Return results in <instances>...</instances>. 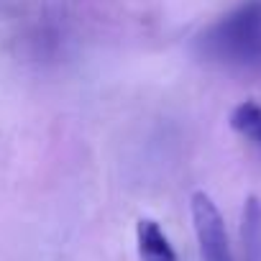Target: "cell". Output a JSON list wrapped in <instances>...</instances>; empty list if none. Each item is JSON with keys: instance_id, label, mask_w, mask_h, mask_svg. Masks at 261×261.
I'll use <instances>...</instances> for the list:
<instances>
[{"instance_id": "6da1fadb", "label": "cell", "mask_w": 261, "mask_h": 261, "mask_svg": "<svg viewBox=\"0 0 261 261\" xmlns=\"http://www.w3.org/2000/svg\"><path fill=\"white\" fill-rule=\"evenodd\" d=\"M197 46L215 64L261 72V0H246L218 18L202 31Z\"/></svg>"}, {"instance_id": "7a4b0ae2", "label": "cell", "mask_w": 261, "mask_h": 261, "mask_svg": "<svg viewBox=\"0 0 261 261\" xmlns=\"http://www.w3.org/2000/svg\"><path fill=\"white\" fill-rule=\"evenodd\" d=\"M190 207H192V223H195L202 261H233L225 223L215 202L205 192H195L190 200Z\"/></svg>"}, {"instance_id": "3957f363", "label": "cell", "mask_w": 261, "mask_h": 261, "mask_svg": "<svg viewBox=\"0 0 261 261\" xmlns=\"http://www.w3.org/2000/svg\"><path fill=\"white\" fill-rule=\"evenodd\" d=\"M136 243L141 261H177V251L172 248L167 233L156 220H139L136 225Z\"/></svg>"}, {"instance_id": "277c9868", "label": "cell", "mask_w": 261, "mask_h": 261, "mask_svg": "<svg viewBox=\"0 0 261 261\" xmlns=\"http://www.w3.org/2000/svg\"><path fill=\"white\" fill-rule=\"evenodd\" d=\"M243 251L246 261H261V202L248 197L243 210Z\"/></svg>"}, {"instance_id": "5b68a950", "label": "cell", "mask_w": 261, "mask_h": 261, "mask_svg": "<svg viewBox=\"0 0 261 261\" xmlns=\"http://www.w3.org/2000/svg\"><path fill=\"white\" fill-rule=\"evenodd\" d=\"M230 125H233V130H238L243 139H248L251 144L261 146V105L258 102H253V100L241 102L230 113Z\"/></svg>"}]
</instances>
